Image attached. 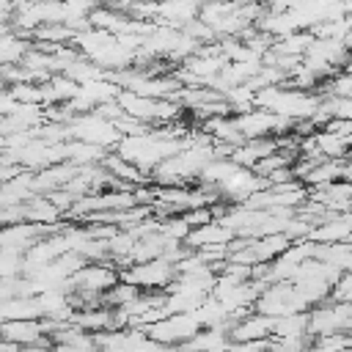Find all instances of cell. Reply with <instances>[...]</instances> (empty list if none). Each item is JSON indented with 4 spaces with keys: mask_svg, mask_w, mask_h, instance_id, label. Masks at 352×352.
I'll use <instances>...</instances> for the list:
<instances>
[{
    "mask_svg": "<svg viewBox=\"0 0 352 352\" xmlns=\"http://www.w3.org/2000/svg\"><path fill=\"white\" fill-rule=\"evenodd\" d=\"M176 275V270L170 267L168 258H154L146 264H135V267H124L121 278L124 283H132L138 289H170V278Z\"/></svg>",
    "mask_w": 352,
    "mask_h": 352,
    "instance_id": "1",
    "label": "cell"
},
{
    "mask_svg": "<svg viewBox=\"0 0 352 352\" xmlns=\"http://www.w3.org/2000/svg\"><path fill=\"white\" fill-rule=\"evenodd\" d=\"M275 333V316H264V314H253L245 316L242 322L234 324L231 330V341H270Z\"/></svg>",
    "mask_w": 352,
    "mask_h": 352,
    "instance_id": "2",
    "label": "cell"
},
{
    "mask_svg": "<svg viewBox=\"0 0 352 352\" xmlns=\"http://www.w3.org/2000/svg\"><path fill=\"white\" fill-rule=\"evenodd\" d=\"M234 236V231L231 228H226L223 223H209V226H201V228H195L190 236H187V242L192 245V248H223L228 239Z\"/></svg>",
    "mask_w": 352,
    "mask_h": 352,
    "instance_id": "3",
    "label": "cell"
}]
</instances>
